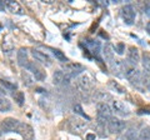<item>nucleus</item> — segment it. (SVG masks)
<instances>
[{"instance_id": "11", "label": "nucleus", "mask_w": 150, "mask_h": 140, "mask_svg": "<svg viewBox=\"0 0 150 140\" xmlns=\"http://www.w3.org/2000/svg\"><path fill=\"white\" fill-rule=\"evenodd\" d=\"M19 123L20 121L15 118H5L0 123V129H1L3 133H15Z\"/></svg>"}, {"instance_id": "36", "label": "nucleus", "mask_w": 150, "mask_h": 140, "mask_svg": "<svg viewBox=\"0 0 150 140\" xmlns=\"http://www.w3.org/2000/svg\"><path fill=\"white\" fill-rule=\"evenodd\" d=\"M9 140H16V139H9Z\"/></svg>"}, {"instance_id": "30", "label": "nucleus", "mask_w": 150, "mask_h": 140, "mask_svg": "<svg viewBox=\"0 0 150 140\" xmlns=\"http://www.w3.org/2000/svg\"><path fill=\"white\" fill-rule=\"evenodd\" d=\"M115 51L118 53L119 55H123L124 54V51H125V45L123 44V43H119V44H116L115 45Z\"/></svg>"}, {"instance_id": "22", "label": "nucleus", "mask_w": 150, "mask_h": 140, "mask_svg": "<svg viewBox=\"0 0 150 140\" xmlns=\"http://www.w3.org/2000/svg\"><path fill=\"white\" fill-rule=\"evenodd\" d=\"M21 80H23V84H24L25 86H28V88H30V86H33L34 85V83H35V79H34V76L31 75V74L28 71V70H23L21 71Z\"/></svg>"}, {"instance_id": "37", "label": "nucleus", "mask_w": 150, "mask_h": 140, "mask_svg": "<svg viewBox=\"0 0 150 140\" xmlns=\"http://www.w3.org/2000/svg\"><path fill=\"white\" fill-rule=\"evenodd\" d=\"M0 136H1V133H0Z\"/></svg>"}, {"instance_id": "13", "label": "nucleus", "mask_w": 150, "mask_h": 140, "mask_svg": "<svg viewBox=\"0 0 150 140\" xmlns=\"http://www.w3.org/2000/svg\"><path fill=\"white\" fill-rule=\"evenodd\" d=\"M31 55H33V58L35 59L36 63H41V64L46 65V66H50L51 63H53L51 62V58L49 57L48 54H45V53H43V51H40L38 49H33L31 50Z\"/></svg>"}, {"instance_id": "9", "label": "nucleus", "mask_w": 150, "mask_h": 140, "mask_svg": "<svg viewBox=\"0 0 150 140\" xmlns=\"http://www.w3.org/2000/svg\"><path fill=\"white\" fill-rule=\"evenodd\" d=\"M110 108H111L112 114H115L118 116H129L130 115V111L128 109V106H126L121 100L112 99L111 104H110Z\"/></svg>"}, {"instance_id": "18", "label": "nucleus", "mask_w": 150, "mask_h": 140, "mask_svg": "<svg viewBox=\"0 0 150 140\" xmlns=\"http://www.w3.org/2000/svg\"><path fill=\"white\" fill-rule=\"evenodd\" d=\"M128 65H125V63L123 62V60H120V59H115L114 62H112L110 64V69H111V71L115 74V75H123V71L125 74V69Z\"/></svg>"}, {"instance_id": "3", "label": "nucleus", "mask_w": 150, "mask_h": 140, "mask_svg": "<svg viewBox=\"0 0 150 140\" xmlns=\"http://www.w3.org/2000/svg\"><path fill=\"white\" fill-rule=\"evenodd\" d=\"M25 69L31 74L33 76H34V79H35V80H38V81H43V80H45V79H46V71H45L44 68L41 66L39 63L29 62Z\"/></svg>"}, {"instance_id": "10", "label": "nucleus", "mask_w": 150, "mask_h": 140, "mask_svg": "<svg viewBox=\"0 0 150 140\" xmlns=\"http://www.w3.org/2000/svg\"><path fill=\"white\" fill-rule=\"evenodd\" d=\"M63 71L67 74V75L69 78H71V76H79V75H81L83 71H84V66L81 64H79V63H67L64 65V70Z\"/></svg>"}, {"instance_id": "24", "label": "nucleus", "mask_w": 150, "mask_h": 140, "mask_svg": "<svg viewBox=\"0 0 150 140\" xmlns=\"http://www.w3.org/2000/svg\"><path fill=\"white\" fill-rule=\"evenodd\" d=\"M124 140H139V132L135 128H129L123 135Z\"/></svg>"}, {"instance_id": "1", "label": "nucleus", "mask_w": 150, "mask_h": 140, "mask_svg": "<svg viewBox=\"0 0 150 140\" xmlns=\"http://www.w3.org/2000/svg\"><path fill=\"white\" fill-rule=\"evenodd\" d=\"M68 129L71 134L81 135L89 129V123L80 116H71L68 119Z\"/></svg>"}, {"instance_id": "7", "label": "nucleus", "mask_w": 150, "mask_h": 140, "mask_svg": "<svg viewBox=\"0 0 150 140\" xmlns=\"http://www.w3.org/2000/svg\"><path fill=\"white\" fill-rule=\"evenodd\" d=\"M15 133H18L24 140H34V138H35V133H34L33 127L28 123H23V121L19 123Z\"/></svg>"}, {"instance_id": "8", "label": "nucleus", "mask_w": 150, "mask_h": 140, "mask_svg": "<svg viewBox=\"0 0 150 140\" xmlns=\"http://www.w3.org/2000/svg\"><path fill=\"white\" fill-rule=\"evenodd\" d=\"M76 88L81 93H89L91 89H93V81L89 75L86 74H81L76 78Z\"/></svg>"}, {"instance_id": "21", "label": "nucleus", "mask_w": 150, "mask_h": 140, "mask_svg": "<svg viewBox=\"0 0 150 140\" xmlns=\"http://www.w3.org/2000/svg\"><path fill=\"white\" fill-rule=\"evenodd\" d=\"M13 108L11 101L8 99V98L0 93V113H8Z\"/></svg>"}, {"instance_id": "33", "label": "nucleus", "mask_w": 150, "mask_h": 140, "mask_svg": "<svg viewBox=\"0 0 150 140\" xmlns=\"http://www.w3.org/2000/svg\"><path fill=\"white\" fill-rule=\"evenodd\" d=\"M85 138H86V140H95L96 135H95V134H93V133H88Z\"/></svg>"}, {"instance_id": "25", "label": "nucleus", "mask_w": 150, "mask_h": 140, "mask_svg": "<svg viewBox=\"0 0 150 140\" xmlns=\"http://www.w3.org/2000/svg\"><path fill=\"white\" fill-rule=\"evenodd\" d=\"M109 88L111 90H114L115 93H118V94H125L126 93V89L121 85V84H119L118 81H115V80H110L109 81Z\"/></svg>"}, {"instance_id": "15", "label": "nucleus", "mask_w": 150, "mask_h": 140, "mask_svg": "<svg viewBox=\"0 0 150 140\" xmlns=\"http://www.w3.org/2000/svg\"><path fill=\"white\" fill-rule=\"evenodd\" d=\"M4 6L8 11H10L13 14H18V15H21L24 14V9L19 4L18 1H14V0H6V1H3Z\"/></svg>"}, {"instance_id": "2", "label": "nucleus", "mask_w": 150, "mask_h": 140, "mask_svg": "<svg viewBox=\"0 0 150 140\" xmlns=\"http://www.w3.org/2000/svg\"><path fill=\"white\" fill-rule=\"evenodd\" d=\"M112 118V111L109 104L106 103H98L96 104V124L106 127L108 121Z\"/></svg>"}, {"instance_id": "14", "label": "nucleus", "mask_w": 150, "mask_h": 140, "mask_svg": "<svg viewBox=\"0 0 150 140\" xmlns=\"http://www.w3.org/2000/svg\"><path fill=\"white\" fill-rule=\"evenodd\" d=\"M16 62H18V65L20 68H26L28 63L30 62L29 60V53H28V49L26 48H20L18 51H16Z\"/></svg>"}, {"instance_id": "12", "label": "nucleus", "mask_w": 150, "mask_h": 140, "mask_svg": "<svg viewBox=\"0 0 150 140\" xmlns=\"http://www.w3.org/2000/svg\"><path fill=\"white\" fill-rule=\"evenodd\" d=\"M128 62L130 63V66H137L142 62V55L137 46H129L128 48Z\"/></svg>"}, {"instance_id": "32", "label": "nucleus", "mask_w": 150, "mask_h": 140, "mask_svg": "<svg viewBox=\"0 0 150 140\" xmlns=\"http://www.w3.org/2000/svg\"><path fill=\"white\" fill-rule=\"evenodd\" d=\"M144 13L146 14L148 16H150V3H146V4H145V8H144Z\"/></svg>"}, {"instance_id": "6", "label": "nucleus", "mask_w": 150, "mask_h": 140, "mask_svg": "<svg viewBox=\"0 0 150 140\" xmlns=\"http://www.w3.org/2000/svg\"><path fill=\"white\" fill-rule=\"evenodd\" d=\"M120 15L123 18V20L125 24L131 25L134 24L135 19H137V10L133 5H124L120 10Z\"/></svg>"}, {"instance_id": "20", "label": "nucleus", "mask_w": 150, "mask_h": 140, "mask_svg": "<svg viewBox=\"0 0 150 140\" xmlns=\"http://www.w3.org/2000/svg\"><path fill=\"white\" fill-rule=\"evenodd\" d=\"M93 100L96 103H106V101H111L112 100V98L110 94H108V93L105 91H95L93 94Z\"/></svg>"}, {"instance_id": "29", "label": "nucleus", "mask_w": 150, "mask_h": 140, "mask_svg": "<svg viewBox=\"0 0 150 140\" xmlns=\"http://www.w3.org/2000/svg\"><path fill=\"white\" fill-rule=\"evenodd\" d=\"M53 54L55 55V58L59 60V62H62V63H67L68 62V58L65 57V54L63 53V51H60L58 49H54L53 50Z\"/></svg>"}, {"instance_id": "26", "label": "nucleus", "mask_w": 150, "mask_h": 140, "mask_svg": "<svg viewBox=\"0 0 150 140\" xmlns=\"http://www.w3.org/2000/svg\"><path fill=\"white\" fill-rule=\"evenodd\" d=\"M0 83H1V85L5 88L6 90H9V91H14V90L18 89V84L14 83V81L8 80V79H1V80H0Z\"/></svg>"}, {"instance_id": "17", "label": "nucleus", "mask_w": 150, "mask_h": 140, "mask_svg": "<svg viewBox=\"0 0 150 140\" xmlns=\"http://www.w3.org/2000/svg\"><path fill=\"white\" fill-rule=\"evenodd\" d=\"M69 79L70 78L63 71V70H55L54 74H53V83L56 86H60V85H63V84L68 83Z\"/></svg>"}, {"instance_id": "28", "label": "nucleus", "mask_w": 150, "mask_h": 140, "mask_svg": "<svg viewBox=\"0 0 150 140\" xmlns=\"http://www.w3.org/2000/svg\"><path fill=\"white\" fill-rule=\"evenodd\" d=\"M139 140H150V128L145 127L140 129L139 132Z\"/></svg>"}, {"instance_id": "34", "label": "nucleus", "mask_w": 150, "mask_h": 140, "mask_svg": "<svg viewBox=\"0 0 150 140\" xmlns=\"http://www.w3.org/2000/svg\"><path fill=\"white\" fill-rule=\"evenodd\" d=\"M145 29H146V33L150 35V21H148V24H146V26H145Z\"/></svg>"}, {"instance_id": "27", "label": "nucleus", "mask_w": 150, "mask_h": 140, "mask_svg": "<svg viewBox=\"0 0 150 140\" xmlns=\"http://www.w3.org/2000/svg\"><path fill=\"white\" fill-rule=\"evenodd\" d=\"M14 100L16 101V104L19 106H21L23 104H24V101H25V95H24V93L23 91H15L14 93Z\"/></svg>"}, {"instance_id": "4", "label": "nucleus", "mask_w": 150, "mask_h": 140, "mask_svg": "<svg viewBox=\"0 0 150 140\" xmlns=\"http://www.w3.org/2000/svg\"><path fill=\"white\" fill-rule=\"evenodd\" d=\"M125 128H126L125 121L119 118H115V116H112L106 124V129L110 134H120L124 132Z\"/></svg>"}, {"instance_id": "35", "label": "nucleus", "mask_w": 150, "mask_h": 140, "mask_svg": "<svg viewBox=\"0 0 150 140\" xmlns=\"http://www.w3.org/2000/svg\"><path fill=\"white\" fill-rule=\"evenodd\" d=\"M148 86H149V90H150V80H149V83H148Z\"/></svg>"}, {"instance_id": "23", "label": "nucleus", "mask_w": 150, "mask_h": 140, "mask_svg": "<svg viewBox=\"0 0 150 140\" xmlns=\"http://www.w3.org/2000/svg\"><path fill=\"white\" fill-rule=\"evenodd\" d=\"M142 64H143L144 73L148 76H150V53H144L142 55Z\"/></svg>"}, {"instance_id": "19", "label": "nucleus", "mask_w": 150, "mask_h": 140, "mask_svg": "<svg viewBox=\"0 0 150 140\" xmlns=\"http://www.w3.org/2000/svg\"><path fill=\"white\" fill-rule=\"evenodd\" d=\"M14 49H15V44H14V41L11 40L10 36H5V38L3 39L1 41V50H3V53L4 54H6V55H10Z\"/></svg>"}, {"instance_id": "31", "label": "nucleus", "mask_w": 150, "mask_h": 140, "mask_svg": "<svg viewBox=\"0 0 150 140\" xmlns=\"http://www.w3.org/2000/svg\"><path fill=\"white\" fill-rule=\"evenodd\" d=\"M74 111H75V113H78V114H80V115L83 116V118H84V119H86V120H89V118H88V116H86L85 114H84V113H83V109H81V106H80V105H78V104H76V105H75V106H74Z\"/></svg>"}, {"instance_id": "16", "label": "nucleus", "mask_w": 150, "mask_h": 140, "mask_svg": "<svg viewBox=\"0 0 150 140\" xmlns=\"http://www.w3.org/2000/svg\"><path fill=\"white\" fill-rule=\"evenodd\" d=\"M103 55H104L106 63L110 65L115 60V49H114V45H112L111 43H106L104 46H103Z\"/></svg>"}, {"instance_id": "5", "label": "nucleus", "mask_w": 150, "mask_h": 140, "mask_svg": "<svg viewBox=\"0 0 150 140\" xmlns=\"http://www.w3.org/2000/svg\"><path fill=\"white\" fill-rule=\"evenodd\" d=\"M124 75L133 85H139L143 80V74L137 66H126Z\"/></svg>"}]
</instances>
